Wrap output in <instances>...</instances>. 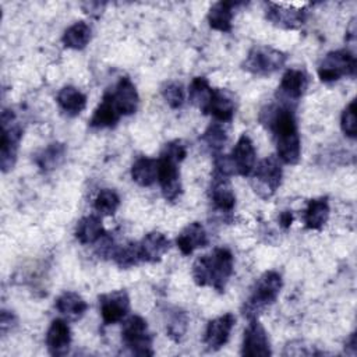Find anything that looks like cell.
I'll return each instance as SVG.
<instances>
[{
    "instance_id": "1",
    "label": "cell",
    "mask_w": 357,
    "mask_h": 357,
    "mask_svg": "<svg viewBox=\"0 0 357 357\" xmlns=\"http://www.w3.org/2000/svg\"><path fill=\"white\" fill-rule=\"evenodd\" d=\"M259 120L273 135L278 159L286 165H297L301 156V141L294 107L282 103L269 105L261 110Z\"/></svg>"
},
{
    "instance_id": "2",
    "label": "cell",
    "mask_w": 357,
    "mask_h": 357,
    "mask_svg": "<svg viewBox=\"0 0 357 357\" xmlns=\"http://www.w3.org/2000/svg\"><path fill=\"white\" fill-rule=\"evenodd\" d=\"M234 258L229 248L218 247L198 257L192 264V279L198 286H209L223 293L233 275Z\"/></svg>"
},
{
    "instance_id": "3",
    "label": "cell",
    "mask_w": 357,
    "mask_h": 357,
    "mask_svg": "<svg viewBox=\"0 0 357 357\" xmlns=\"http://www.w3.org/2000/svg\"><path fill=\"white\" fill-rule=\"evenodd\" d=\"M187 156V146L181 139H173L160 151L158 158V183L166 201L174 202L183 192L178 163Z\"/></svg>"
},
{
    "instance_id": "4",
    "label": "cell",
    "mask_w": 357,
    "mask_h": 357,
    "mask_svg": "<svg viewBox=\"0 0 357 357\" xmlns=\"http://www.w3.org/2000/svg\"><path fill=\"white\" fill-rule=\"evenodd\" d=\"M283 286V279L276 271L264 272L255 282L250 297L241 307V314L250 321L258 318V315L269 305H272Z\"/></svg>"
},
{
    "instance_id": "5",
    "label": "cell",
    "mask_w": 357,
    "mask_h": 357,
    "mask_svg": "<svg viewBox=\"0 0 357 357\" xmlns=\"http://www.w3.org/2000/svg\"><path fill=\"white\" fill-rule=\"evenodd\" d=\"M1 138H0V167L3 173L10 172L15 162L22 138V126L17 121L13 110L4 109L0 117Z\"/></svg>"
},
{
    "instance_id": "6",
    "label": "cell",
    "mask_w": 357,
    "mask_h": 357,
    "mask_svg": "<svg viewBox=\"0 0 357 357\" xmlns=\"http://www.w3.org/2000/svg\"><path fill=\"white\" fill-rule=\"evenodd\" d=\"M251 176V187L262 199H269L280 187L283 170L278 156L271 155L255 165Z\"/></svg>"
},
{
    "instance_id": "7",
    "label": "cell",
    "mask_w": 357,
    "mask_h": 357,
    "mask_svg": "<svg viewBox=\"0 0 357 357\" xmlns=\"http://www.w3.org/2000/svg\"><path fill=\"white\" fill-rule=\"evenodd\" d=\"M121 342L134 356H153V335L146 321L139 315L130 317L121 328Z\"/></svg>"
},
{
    "instance_id": "8",
    "label": "cell",
    "mask_w": 357,
    "mask_h": 357,
    "mask_svg": "<svg viewBox=\"0 0 357 357\" xmlns=\"http://www.w3.org/2000/svg\"><path fill=\"white\" fill-rule=\"evenodd\" d=\"M357 60L349 49L329 52L318 66V77L322 82H335L342 77H354Z\"/></svg>"
},
{
    "instance_id": "9",
    "label": "cell",
    "mask_w": 357,
    "mask_h": 357,
    "mask_svg": "<svg viewBox=\"0 0 357 357\" xmlns=\"http://www.w3.org/2000/svg\"><path fill=\"white\" fill-rule=\"evenodd\" d=\"M286 60V53L278 49L269 46H254L250 49L241 67L250 74L266 77L280 70L284 66Z\"/></svg>"
},
{
    "instance_id": "10",
    "label": "cell",
    "mask_w": 357,
    "mask_h": 357,
    "mask_svg": "<svg viewBox=\"0 0 357 357\" xmlns=\"http://www.w3.org/2000/svg\"><path fill=\"white\" fill-rule=\"evenodd\" d=\"M265 18L283 29H298L307 20V10L287 3H265Z\"/></svg>"
},
{
    "instance_id": "11",
    "label": "cell",
    "mask_w": 357,
    "mask_h": 357,
    "mask_svg": "<svg viewBox=\"0 0 357 357\" xmlns=\"http://www.w3.org/2000/svg\"><path fill=\"white\" fill-rule=\"evenodd\" d=\"M308 86V75L301 68H289L280 81L276 92L279 103L294 107Z\"/></svg>"
},
{
    "instance_id": "12",
    "label": "cell",
    "mask_w": 357,
    "mask_h": 357,
    "mask_svg": "<svg viewBox=\"0 0 357 357\" xmlns=\"http://www.w3.org/2000/svg\"><path fill=\"white\" fill-rule=\"evenodd\" d=\"M272 354L268 333L262 324L255 318L244 329L241 356L244 357H269Z\"/></svg>"
},
{
    "instance_id": "13",
    "label": "cell",
    "mask_w": 357,
    "mask_h": 357,
    "mask_svg": "<svg viewBox=\"0 0 357 357\" xmlns=\"http://www.w3.org/2000/svg\"><path fill=\"white\" fill-rule=\"evenodd\" d=\"M99 308L105 325L121 321L130 311V297L126 290H114L99 296Z\"/></svg>"
},
{
    "instance_id": "14",
    "label": "cell",
    "mask_w": 357,
    "mask_h": 357,
    "mask_svg": "<svg viewBox=\"0 0 357 357\" xmlns=\"http://www.w3.org/2000/svg\"><path fill=\"white\" fill-rule=\"evenodd\" d=\"M209 198L213 209L219 213H230L234 209L236 195L231 181L227 176L213 172L209 185Z\"/></svg>"
},
{
    "instance_id": "15",
    "label": "cell",
    "mask_w": 357,
    "mask_h": 357,
    "mask_svg": "<svg viewBox=\"0 0 357 357\" xmlns=\"http://www.w3.org/2000/svg\"><path fill=\"white\" fill-rule=\"evenodd\" d=\"M234 324H236V317L231 312L223 314L209 321L204 335V343L208 347V350L211 351L220 350L227 343Z\"/></svg>"
},
{
    "instance_id": "16",
    "label": "cell",
    "mask_w": 357,
    "mask_h": 357,
    "mask_svg": "<svg viewBox=\"0 0 357 357\" xmlns=\"http://www.w3.org/2000/svg\"><path fill=\"white\" fill-rule=\"evenodd\" d=\"M229 158L236 174L248 177L252 173L257 162V152L251 138L247 134H243L237 139Z\"/></svg>"
},
{
    "instance_id": "17",
    "label": "cell",
    "mask_w": 357,
    "mask_h": 357,
    "mask_svg": "<svg viewBox=\"0 0 357 357\" xmlns=\"http://www.w3.org/2000/svg\"><path fill=\"white\" fill-rule=\"evenodd\" d=\"M71 344V331L64 319L56 318L52 321L46 332V347L50 356L61 357L66 356Z\"/></svg>"
},
{
    "instance_id": "18",
    "label": "cell",
    "mask_w": 357,
    "mask_h": 357,
    "mask_svg": "<svg viewBox=\"0 0 357 357\" xmlns=\"http://www.w3.org/2000/svg\"><path fill=\"white\" fill-rule=\"evenodd\" d=\"M236 110V103L233 95L226 89L213 88L211 99L204 110V114H209L219 123L231 121Z\"/></svg>"
},
{
    "instance_id": "19",
    "label": "cell",
    "mask_w": 357,
    "mask_h": 357,
    "mask_svg": "<svg viewBox=\"0 0 357 357\" xmlns=\"http://www.w3.org/2000/svg\"><path fill=\"white\" fill-rule=\"evenodd\" d=\"M112 96L121 116H130L137 112L139 105V95L128 77H121L119 79L114 91H112Z\"/></svg>"
},
{
    "instance_id": "20",
    "label": "cell",
    "mask_w": 357,
    "mask_h": 357,
    "mask_svg": "<svg viewBox=\"0 0 357 357\" xmlns=\"http://www.w3.org/2000/svg\"><path fill=\"white\" fill-rule=\"evenodd\" d=\"M141 259L144 262H159L170 248L169 238L160 231H151L138 243Z\"/></svg>"
},
{
    "instance_id": "21",
    "label": "cell",
    "mask_w": 357,
    "mask_h": 357,
    "mask_svg": "<svg viewBox=\"0 0 357 357\" xmlns=\"http://www.w3.org/2000/svg\"><path fill=\"white\" fill-rule=\"evenodd\" d=\"M176 244L183 255H190L197 248L208 245V234L205 227L199 222H192L187 225L177 236Z\"/></svg>"
},
{
    "instance_id": "22",
    "label": "cell",
    "mask_w": 357,
    "mask_h": 357,
    "mask_svg": "<svg viewBox=\"0 0 357 357\" xmlns=\"http://www.w3.org/2000/svg\"><path fill=\"white\" fill-rule=\"evenodd\" d=\"M120 117H121V114L114 105L112 92H106L103 95L100 103L95 109V112L89 120V126L93 128H110L119 123Z\"/></svg>"
},
{
    "instance_id": "23",
    "label": "cell",
    "mask_w": 357,
    "mask_h": 357,
    "mask_svg": "<svg viewBox=\"0 0 357 357\" xmlns=\"http://www.w3.org/2000/svg\"><path fill=\"white\" fill-rule=\"evenodd\" d=\"M240 6L238 1H218L211 6L208 11V24L212 29L219 32H230L234 8Z\"/></svg>"
},
{
    "instance_id": "24",
    "label": "cell",
    "mask_w": 357,
    "mask_h": 357,
    "mask_svg": "<svg viewBox=\"0 0 357 357\" xmlns=\"http://www.w3.org/2000/svg\"><path fill=\"white\" fill-rule=\"evenodd\" d=\"M329 219V201L328 197L312 198L307 202L303 212L304 226L310 230H321Z\"/></svg>"
},
{
    "instance_id": "25",
    "label": "cell",
    "mask_w": 357,
    "mask_h": 357,
    "mask_svg": "<svg viewBox=\"0 0 357 357\" xmlns=\"http://www.w3.org/2000/svg\"><path fill=\"white\" fill-rule=\"evenodd\" d=\"M54 307L68 321L81 319L88 310L86 301L78 293H74V291H64L63 294H60L56 298Z\"/></svg>"
},
{
    "instance_id": "26",
    "label": "cell",
    "mask_w": 357,
    "mask_h": 357,
    "mask_svg": "<svg viewBox=\"0 0 357 357\" xmlns=\"http://www.w3.org/2000/svg\"><path fill=\"white\" fill-rule=\"evenodd\" d=\"M56 100H57V105L60 106V109L70 117L78 116L86 106L85 93H82L78 88H75L73 85L63 86L59 91Z\"/></svg>"
},
{
    "instance_id": "27",
    "label": "cell",
    "mask_w": 357,
    "mask_h": 357,
    "mask_svg": "<svg viewBox=\"0 0 357 357\" xmlns=\"http://www.w3.org/2000/svg\"><path fill=\"white\" fill-rule=\"evenodd\" d=\"M106 230L103 229L102 219L96 215H88L78 220L75 227V237L81 244H93L98 243Z\"/></svg>"
},
{
    "instance_id": "28",
    "label": "cell",
    "mask_w": 357,
    "mask_h": 357,
    "mask_svg": "<svg viewBox=\"0 0 357 357\" xmlns=\"http://www.w3.org/2000/svg\"><path fill=\"white\" fill-rule=\"evenodd\" d=\"M131 178L141 187H151L158 181V159L138 158L131 166Z\"/></svg>"
},
{
    "instance_id": "29",
    "label": "cell",
    "mask_w": 357,
    "mask_h": 357,
    "mask_svg": "<svg viewBox=\"0 0 357 357\" xmlns=\"http://www.w3.org/2000/svg\"><path fill=\"white\" fill-rule=\"evenodd\" d=\"M66 153L67 148L64 144L52 142L35 156V163L42 172H52L64 162Z\"/></svg>"
},
{
    "instance_id": "30",
    "label": "cell",
    "mask_w": 357,
    "mask_h": 357,
    "mask_svg": "<svg viewBox=\"0 0 357 357\" xmlns=\"http://www.w3.org/2000/svg\"><path fill=\"white\" fill-rule=\"evenodd\" d=\"M91 38L92 28L85 21H77L64 31L61 42L68 49L82 50L91 42Z\"/></svg>"
},
{
    "instance_id": "31",
    "label": "cell",
    "mask_w": 357,
    "mask_h": 357,
    "mask_svg": "<svg viewBox=\"0 0 357 357\" xmlns=\"http://www.w3.org/2000/svg\"><path fill=\"white\" fill-rule=\"evenodd\" d=\"M112 259L121 269H130L132 266H137L139 262H142L138 243L128 241L124 245H117L112 255Z\"/></svg>"
},
{
    "instance_id": "32",
    "label": "cell",
    "mask_w": 357,
    "mask_h": 357,
    "mask_svg": "<svg viewBox=\"0 0 357 357\" xmlns=\"http://www.w3.org/2000/svg\"><path fill=\"white\" fill-rule=\"evenodd\" d=\"M213 88L209 85L205 77H194L188 86V98L190 102L197 106L202 113L211 99Z\"/></svg>"
},
{
    "instance_id": "33",
    "label": "cell",
    "mask_w": 357,
    "mask_h": 357,
    "mask_svg": "<svg viewBox=\"0 0 357 357\" xmlns=\"http://www.w3.org/2000/svg\"><path fill=\"white\" fill-rule=\"evenodd\" d=\"M201 139L204 141V144L215 153H220L222 149L225 148L226 142H227V131L226 127L223 126V123L215 121L212 124L208 126V128L204 131V134L201 135Z\"/></svg>"
},
{
    "instance_id": "34",
    "label": "cell",
    "mask_w": 357,
    "mask_h": 357,
    "mask_svg": "<svg viewBox=\"0 0 357 357\" xmlns=\"http://www.w3.org/2000/svg\"><path fill=\"white\" fill-rule=\"evenodd\" d=\"M187 326H188L187 312L180 310V308H173L169 312L167 321H166V333H167V336L173 342H180L184 337L185 332H187Z\"/></svg>"
},
{
    "instance_id": "35",
    "label": "cell",
    "mask_w": 357,
    "mask_h": 357,
    "mask_svg": "<svg viewBox=\"0 0 357 357\" xmlns=\"http://www.w3.org/2000/svg\"><path fill=\"white\" fill-rule=\"evenodd\" d=\"M120 206V197L119 194L112 188H103L98 192L93 208L95 211L102 216H112L116 213V211Z\"/></svg>"
},
{
    "instance_id": "36",
    "label": "cell",
    "mask_w": 357,
    "mask_h": 357,
    "mask_svg": "<svg viewBox=\"0 0 357 357\" xmlns=\"http://www.w3.org/2000/svg\"><path fill=\"white\" fill-rule=\"evenodd\" d=\"M162 96L166 100V103L172 107V109H178L183 106L184 103V89L183 85L174 81L166 82L162 86Z\"/></svg>"
},
{
    "instance_id": "37",
    "label": "cell",
    "mask_w": 357,
    "mask_h": 357,
    "mask_svg": "<svg viewBox=\"0 0 357 357\" xmlns=\"http://www.w3.org/2000/svg\"><path fill=\"white\" fill-rule=\"evenodd\" d=\"M340 128L343 134L349 138H356L357 124H356V99H353L342 112Z\"/></svg>"
},
{
    "instance_id": "38",
    "label": "cell",
    "mask_w": 357,
    "mask_h": 357,
    "mask_svg": "<svg viewBox=\"0 0 357 357\" xmlns=\"http://www.w3.org/2000/svg\"><path fill=\"white\" fill-rule=\"evenodd\" d=\"M322 354L315 346L307 344L304 340H294L286 344L283 356H317Z\"/></svg>"
},
{
    "instance_id": "39",
    "label": "cell",
    "mask_w": 357,
    "mask_h": 357,
    "mask_svg": "<svg viewBox=\"0 0 357 357\" xmlns=\"http://www.w3.org/2000/svg\"><path fill=\"white\" fill-rule=\"evenodd\" d=\"M17 325V318L11 311L1 310V317H0V331L3 335H6L8 331H11Z\"/></svg>"
},
{
    "instance_id": "40",
    "label": "cell",
    "mask_w": 357,
    "mask_h": 357,
    "mask_svg": "<svg viewBox=\"0 0 357 357\" xmlns=\"http://www.w3.org/2000/svg\"><path fill=\"white\" fill-rule=\"evenodd\" d=\"M293 219H294V216H293L291 211H283L279 215V225L283 229H289L291 226V223H293Z\"/></svg>"
},
{
    "instance_id": "41",
    "label": "cell",
    "mask_w": 357,
    "mask_h": 357,
    "mask_svg": "<svg viewBox=\"0 0 357 357\" xmlns=\"http://www.w3.org/2000/svg\"><path fill=\"white\" fill-rule=\"evenodd\" d=\"M356 332H353L350 336H349V339L346 340V349H351V354L354 356L356 354Z\"/></svg>"
}]
</instances>
